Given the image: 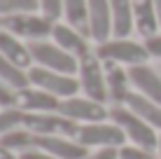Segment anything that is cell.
<instances>
[{
	"instance_id": "obj_32",
	"label": "cell",
	"mask_w": 161,
	"mask_h": 159,
	"mask_svg": "<svg viewBox=\"0 0 161 159\" xmlns=\"http://www.w3.org/2000/svg\"><path fill=\"white\" fill-rule=\"evenodd\" d=\"M154 5H157V19H159V28H161V0H154Z\"/></svg>"
},
{
	"instance_id": "obj_27",
	"label": "cell",
	"mask_w": 161,
	"mask_h": 159,
	"mask_svg": "<svg viewBox=\"0 0 161 159\" xmlns=\"http://www.w3.org/2000/svg\"><path fill=\"white\" fill-rule=\"evenodd\" d=\"M16 105H19V91L0 80V108H16Z\"/></svg>"
},
{
	"instance_id": "obj_5",
	"label": "cell",
	"mask_w": 161,
	"mask_h": 159,
	"mask_svg": "<svg viewBox=\"0 0 161 159\" xmlns=\"http://www.w3.org/2000/svg\"><path fill=\"white\" fill-rule=\"evenodd\" d=\"M28 77H31L33 87H40V89L49 91V94L58 96L61 101L70 98V96H77V91H82L77 75H65V73H58V70L42 68V65H31Z\"/></svg>"
},
{
	"instance_id": "obj_21",
	"label": "cell",
	"mask_w": 161,
	"mask_h": 159,
	"mask_svg": "<svg viewBox=\"0 0 161 159\" xmlns=\"http://www.w3.org/2000/svg\"><path fill=\"white\" fill-rule=\"evenodd\" d=\"M0 80L7 82V84L12 87V89H16V91L31 87L28 70L21 68V65H16V63H12L9 59H5L3 54H0Z\"/></svg>"
},
{
	"instance_id": "obj_31",
	"label": "cell",
	"mask_w": 161,
	"mask_h": 159,
	"mask_svg": "<svg viewBox=\"0 0 161 159\" xmlns=\"http://www.w3.org/2000/svg\"><path fill=\"white\" fill-rule=\"evenodd\" d=\"M0 159H21V155H19V152H12V150L0 147Z\"/></svg>"
},
{
	"instance_id": "obj_28",
	"label": "cell",
	"mask_w": 161,
	"mask_h": 159,
	"mask_svg": "<svg viewBox=\"0 0 161 159\" xmlns=\"http://www.w3.org/2000/svg\"><path fill=\"white\" fill-rule=\"evenodd\" d=\"M84 159H119V150L117 147H98V150L89 152Z\"/></svg>"
},
{
	"instance_id": "obj_17",
	"label": "cell",
	"mask_w": 161,
	"mask_h": 159,
	"mask_svg": "<svg viewBox=\"0 0 161 159\" xmlns=\"http://www.w3.org/2000/svg\"><path fill=\"white\" fill-rule=\"evenodd\" d=\"M112 7V37H129L136 28V14H133V0H110Z\"/></svg>"
},
{
	"instance_id": "obj_30",
	"label": "cell",
	"mask_w": 161,
	"mask_h": 159,
	"mask_svg": "<svg viewBox=\"0 0 161 159\" xmlns=\"http://www.w3.org/2000/svg\"><path fill=\"white\" fill-rule=\"evenodd\" d=\"M21 159H56L54 155H49V152L40 150V147H31V150L21 152Z\"/></svg>"
},
{
	"instance_id": "obj_33",
	"label": "cell",
	"mask_w": 161,
	"mask_h": 159,
	"mask_svg": "<svg viewBox=\"0 0 161 159\" xmlns=\"http://www.w3.org/2000/svg\"><path fill=\"white\" fill-rule=\"evenodd\" d=\"M157 155H159V159H161V133H159V147H157Z\"/></svg>"
},
{
	"instance_id": "obj_18",
	"label": "cell",
	"mask_w": 161,
	"mask_h": 159,
	"mask_svg": "<svg viewBox=\"0 0 161 159\" xmlns=\"http://www.w3.org/2000/svg\"><path fill=\"white\" fill-rule=\"evenodd\" d=\"M126 108L133 110L140 119H145L149 127H154L157 131H161V105L157 101L138 94V91H131L129 98H126Z\"/></svg>"
},
{
	"instance_id": "obj_23",
	"label": "cell",
	"mask_w": 161,
	"mask_h": 159,
	"mask_svg": "<svg viewBox=\"0 0 161 159\" xmlns=\"http://www.w3.org/2000/svg\"><path fill=\"white\" fill-rule=\"evenodd\" d=\"M26 124V110L16 108H0V136L9 133L14 129H21Z\"/></svg>"
},
{
	"instance_id": "obj_2",
	"label": "cell",
	"mask_w": 161,
	"mask_h": 159,
	"mask_svg": "<svg viewBox=\"0 0 161 159\" xmlns=\"http://www.w3.org/2000/svg\"><path fill=\"white\" fill-rule=\"evenodd\" d=\"M28 49L33 54V63L35 65H42V68H49V70H58V73H65V75H77V70H80V59L68 54L56 42L33 40V42H28Z\"/></svg>"
},
{
	"instance_id": "obj_3",
	"label": "cell",
	"mask_w": 161,
	"mask_h": 159,
	"mask_svg": "<svg viewBox=\"0 0 161 159\" xmlns=\"http://www.w3.org/2000/svg\"><path fill=\"white\" fill-rule=\"evenodd\" d=\"M54 26L56 21L47 19L44 14L31 12V14H12L0 19V28L14 33L16 37H26V40H47L54 35Z\"/></svg>"
},
{
	"instance_id": "obj_13",
	"label": "cell",
	"mask_w": 161,
	"mask_h": 159,
	"mask_svg": "<svg viewBox=\"0 0 161 159\" xmlns=\"http://www.w3.org/2000/svg\"><path fill=\"white\" fill-rule=\"evenodd\" d=\"M129 77H131V84L138 94L152 98L161 105V73L157 68L147 63H140V65H131L129 68Z\"/></svg>"
},
{
	"instance_id": "obj_1",
	"label": "cell",
	"mask_w": 161,
	"mask_h": 159,
	"mask_svg": "<svg viewBox=\"0 0 161 159\" xmlns=\"http://www.w3.org/2000/svg\"><path fill=\"white\" fill-rule=\"evenodd\" d=\"M110 119L126 133V140H131V145L147 147V150H157L159 147V133L161 131L149 127L145 119H140L126 105H112L110 108Z\"/></svg>"
},
{
	"instance_id": "obj_10",
	"label": "cell",
	"mask_w": 161,
	"mask_h": 159,
	"mask_svg": "<svg viewBox=\"0 0 161 159\" xmlns=\"http://www.w3.org/2000/svg\"><path fill=\"white\" fill-rule=\"evenodd\" d=\"M89 40L103 42L112 40V7L110 0H89Z\"/></svg>"
},
{
	"instance_id": "obj_6",
	"label": "cell",
	"mask_w": 161,
	"mask_h": 159,
	"mask_svg": "<svg viewBox=\"0 0 161 159\" xmlns=\"http://www.w3.org/2000/svg\"><path fill=\"white\" fill-rule=\"evenodd\" d=\"M77 143L89 147H124L126 145V133L121 131L112 119L105 122H93V124H82L77 133Z\"/></svg>"
},
{
	"instance_id": "obj_29",
	"label": "cell",
	"mask_w": 161,
	"mask_h": 159,
	"mask_svg": "<svg viewBox=\"0 0 161 159\" xmlns=\"http://www.w3.org/2000/svg\"><path fill=\"white\" fill-rule=\"evenodd\" d=\"M145 47H147V52H149L152 59H161V35L159 33L152 35V37H145Z\"/></svg>"
},
{
	"instance_id": "obj_16",
	"label": "cell",
	"mask_w": 161,
	"mask_h": 159,
	"mask_svg": "<svg viewBox=\"0 0 161 159\" xmlns=\"http://www.w3.org/2000/svg\"><path fill=\"white\" fill-rule=\"evenodd\" d=\"M0 54L26 70L33 65V54H31L28 45H24L21 37H16L14 33H9L5 28H0Z\"/></svg>"
},
{
	"instance_id": "obj_8",
	"label": "cell",
	"mask_w": 161,
	"mask_h": 159,
	"mask_svg": "<svg viewBox=\"0 0 161 159\" xmlns=\"http://www.w3.org/2000/svg\"><path fill=\"white\" fill-rule=\"evenodd\" d=\"M26 129H31L35 136H68L77 138L82 124L63 117L61 112H26Z\"/></svg>"
},
{
	"instance_id": "obj_7",
	"label": "cell",
	"mask_w": 161,
	"mask_h": 159,
	"mask_svg": "<svg viewBox=\"0 0 161 159\" xmlns=\"http://www.w3.org/2000/svg\"><path fill=\"white\" fill-rule=\"evenodd\" d=\"M77 80L80 87L84 91V96L93 98V101H108V82H105V70H103V61L96 54H86L80 59V70H77Z\"/></svg>"
},
{
	"instance_id": "obj_25",
	"label": "cell",
	"mask_w": 161,
	"mask_h": 159,
	"mask_svg": "<svg viewBox=\"0 0 161 159\" xmlns=\"http://www.w3.org/2000/svg\"><path fill=\"white\" fill-rule=\"evenodd\" d=\"M119 159H159L157 150H147V147L138 145H124L119 147Z\"/></svg>"
},
{
	"instance_id": "obj_14",
	"label": "cell",
	"mask_w": 161,
	"mask_h": 159,
	"mask_svg": "<svg viewBox=\"0 0 161 159\" xmlns=\"http://www.w3.org/2000/svg\"><path fill=\"white\" fill-rule=\"evenodd\" d=\"M19 108L26 112H58L61 98L31 84L19 91Z\"/></svg>"
},
{
	"instance_id": "obj_24",
	"label": "cell",
	"mask_w": 161,
	"mask_h": 159,
	"mask_svg": "<svg viewBox=\"0 0 161 159\" xmlns=\"http://www.w3.org/2000/svg\"><path fill=\"white\" fill-rule=\"evenodd\" d=\"M40 9V0H0V14L12 16V14H31Z\"/></svg>"
},
{
	"instance_id": "obj_12",
	"label": "cell",
	"mask_w": 161,
	"mask_h": 159,
	"mask_svg": "<svg viewBox=\"0 0 161 159\" xmlns=\"http://www.w3.org/2000/svg\"><path fill=\"white\" fill-rule=\"evenodd\" d=\"M105 70V82H108V96L114 105H126V98L131 94V77H129V68H124L121 63L114 61H103Z\"/></svg>"
},
{
	"instance_id": "obj_19",
	"label": "cell",
	"mask_w": 161,
	"mask_h": 159,
	"mask_svg": "<svg viewBox=\"0 0 161 159\" xmlns=\"http://www.w3.org/2000/svg\"><path fill=\"white\" fill-rule=\"evenodd\" d=\"M133 14H136V31L142 37H152L159 31L157 5L154 0H133Z\"/></svg>"
},
{
	"instance_id": "obj_22",
	"label": "cell",
	"mask_w": 161,
	"mask_h": 159,
	"mask_svg": "<svg viewBox=\"0 0 161 159\" xmlns=\"http://www.w3.org/2000/svg\"><path fill=\"white\" fill-rule=\"evenodd\" d=\"M0 147L5 150H12V152H26L31 147H35V133L31 129L21 127V129H14L9 133H3L0 136Z\"/></svg>"
},
{
	"instance_id": "obj_15",
	"label": "cell",
	"mask_w": 161,
	"mask_h": 159,
	"mask_svg": "<svg viewBox=\"0 0 161 159\" xmlns=\"http://www.w3.org/2000/svg\"><path fill=\"white\" fill-rule=\"evenodd\" d=\"M54 42H56L58 47H63L68 54H73L75 59H82L86 56V54H91V49H89V37H84L80 31H75L73 26L68 24H56L54 26Z\"/></svg>"
},
{
	"instance_id": "obj_4",
	"label": "cell",
	"mask_w": 161,
	"mask_h": 159,
	"mask_svg": "<svg viewBox=\"0 0 161 159\" xmlns=\"http://www.w3.org/2000/svg\"><path fill=\"white\" fill-rule=\"evenodd\" d=\"M96 54L101 61H114V63H121V65H140V63H147L149 59V52L145 47V42H133L129 37L119 40V37H112V40L103 42V45L96 47Z\"/></svg>"
},
{
	"instance_id": "obj_20",
	"label": "cell",
	"mask_w": 161,
	"mask_h": 159,
	"mask_svg": "<svg viewBox=\"0 0 161 159\" xmlns=\"http://www.w3.org/2000/svg\"><path fill=\"white\" fill-rule=\"evenodd\" d=\"M63 19L68 26L89 37V0H63Z\"/></svg>"
},
{
	"instance_id": "obj_11",
	"label": "cell",
	"mask_w": 161,
	"mask_h": 159,
	"mask_svg": "<svg viewBox=\"0 0 161 159\" xmlns=\"http://www.w3.org/2000/svg\"><path fill=\"white\" fill-rule=\"evenodd\" d=\"M35 147L54 155L56 159H84L89 152L77 138L68 136H35Z\"/></svg>"
},
{
	"instance_id": "obj_26",
	"label": "cell",
	"mask_w": 161,
	"mask_h": 159,
	"mask_svg": "<svg viewBox=\"0 0 161 159\" xmlns=\"http://www.w3.org/2000/svg\"><path fill=\"white\" fill-rule=\"evenodd\" d=\"M40 14L52 21H58L63 16V0H40Z\"/></svg>"
},
{
	"instance_id": "obj_9",
	"label": "cell",
	"mask_w": 161,
	"mask_h": 159,
	"mask_svg": "<svg viewBox=\"0 0 161 159\" xmlns=\"http://www.w3.org/2000/svg\"><path fill=\"white\" fill-rule=\"evenodd\" d=\"M58 112L63 115V117L77 122V124H93V122H105V119H110V110L105 108V103L93 101V98H89V96L63 98Z\"/></svg>"
}]
</instances>
